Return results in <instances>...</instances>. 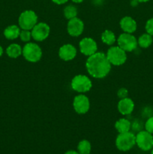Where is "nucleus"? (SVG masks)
I'll return each instance as SVG.
<instances>
[{"label": "nucleus", "instance_id": "dca6fc26", "mask_svg": "<svg viewBox=\"0 0 153 154\" xmlns=\"http://www.w3.org/2000/svg\"><path fill=\"white\" fill-rule=\"evenodd\" d=\"M20 29L16 25H10L6 27L4 30V35L8 40H14L20 36Z\"/></svg>", "mask_w": 153, "mask_h": 154}, {"label": "nucleus", "instance_id": "6e6552de", "mask_svg": "<svg viewBox=\"0 0 153 154\" xmlns=\"http://www.w3.org/2000/svg\"><path fill=\"white\" fill-rule=\"evenodd\" d=\"M136 144L143 151L151 150L153 147V135L146 130L140 131L136 135Z\"/></svg>", "mask_w": 153, "mask_h": 154}, {"label": "nucleus", "instance_id": "393cba45", "mask_svg": "<svg viewBox=\"0 0 153 154\" xmlns=\"http://www.w3.org/2000/svg\"><path fill=\"white\" fill-rule=\"evenodd\" d=\"M145 129L153 135V117H148L145 123Z\"/></svg>", "mask_w": 153, "mask_h": 154}, {"label": "nucleus", "instance_id": "2eb2a0df", "mask_svg": "<svg viewBox=\"0 0 153 154\" xmlns=\"http://www.w3.org/2000/svg\"><path fill=\"white\" fill-rule=\"evenodd\" d=\"M120 26L122 29L126 33H133L136 30V22L129 16L124 17L120 20Z\"/></svg>", "mask_w": 153, "mask_h": 154}, {"label": "nucleus", "instance_id": "20e7f679", "mask_svg": "<svg viewBox=\"0 0 153 154\" xmlns=\"http://www.w3.org/2000/svg\"><path fill=\"white\" fill-rule=\"evenodd\" d=\"M22 56L27 61L30 63H36L41 59V48L37 44L28 42L22 48Z\"/></svg>", "mask_w": 153, "mask_h": 154}, {"label": "nucleus", "instance_id": "412c9836", "mask_svg": "<svg viewBox=\"0 0 153 154\" xmlns=\"http://www.w3.org/2000/svg\"><path fill=\"white\" fill-rule=\"evenodd\" d=\"M92 146L87 140H82L77 145V152L80 154H90Z\"/></svg>", "mask_w": 153, "mask_h": 154}, {"label": "nucleus", "instance_id": "0eeeda50", "mask_svg": "<svg viewBox=\"0 0 153 154\" xmlns=\"http://www.w3.org/2000/svg\"><path fill=\"white\" fill-rule=\"evenodd\" d=\"M118 46L124 50L125 52H131L136 49L138 43L137 40L130 33H122L117 39Z\"/></svg>", "mask_w": 153, "mask_h": 154}, {"label": "nucleus", "instance_id": "423d86ee", "mask_svg": "<svg viewBox=\"0 0 153 154\" xmlns=\"http://www.w3.org/2000/svg\"><path fill=\"white\" fill-rule=\"evenodd\" d=\"M71 88L78 93H86L91 90L92 84L89 78L86 75H78L74 77L70 83Z\"/></svg>", "mask_w": 153, "mask_h": 154}, {"label": "nucleus", "instance_id": "4468645a", "mask_svg": "<svg viewBox=\"0 0 153 154\" xmlns=\"http://www.w3.org/2000/svg\"><path fill=\"white\" fill-rule=\"evenodd\" d=\"M134 109V103L129 98L120 99L118 103V110L122 115H129Z\"/></svg>", "mask_w": 153, "mask_h": 154}, {"label": "nucleus", "instance_id": "7c9ffc66", "mask_svg": "<svg viewBox=\"0 0 153 154\" xmlns=\"http://www.w3.org/2000/svg\"><path fill=\"white\" fill-rule=\"evenodd\" d=\"M71 1L74 3H81V2H82L84 0H71Z\"/></svg>", "mask_w": 153, "mask_h": 154}, {"label": "nucleus", "instance_id": "bb28decb", "mask_svg": "<svg viewBox=\"0 0 153 154\" xmlns=\"http://www.w3.org/2000/svg\"><path fill=\"white\" fill-rule=\"evenodd\" d=\"M52 2L56 3V4L57 5H62V4H64V3L67 2L68 0H52Z\"/></svg>", "mask_w": 153, "mask_h": 154}, {"label": "nucleus", "instance_id": "6ab92c4d", "mask_svg": "<svg viewBox=\"0 0 153 154\" xmlns=\"http://www.w3.org/2000/svg\"><path fill=\"white\" fill-rule=\"evenodd\" d=\"M153 42V38L148 33H143L139 37L137 40L138 45L142 48H148Z\"/></svg>", "mask_w": 153, "mask_h": 154}, {"label": "nucleus", "instance_id": "c756f323", "mask_svg": "<svg viewBox=\"0 0 153 154\" xmlns=\"http://www.w3.org/2000/svg\"><path fill=\"white\" fill-rule=\"evenodd\" d=\"M94 2V4L96 5H101L104 0H93Z\"/></svg>", "mask_w": 153, "mask_h": 154}, {"label": "nucleus", "instance_id": "2f4dec72", "mask_svg": "<svg viewBox=\"0 0 153 154\" xmlns=\"http://www.w3.org/2000/svg\"><path fill=\"white\" fill-rule=\"evenodd\" d=\"M3 52H4V51H3V48H2V47L1 45H0V57H1L2 56Z\"/></svg>", "mask_w": 153, "mask_h": 154}, {"label": "nucleus", "instance_id": "1a4fd4ad", "mask_svg": "<svg viewBox=\"0 0 153 154\" xmlns=\"http://www.w3.org/2000/svg\"><path fill=\"white\" fill-rule=\"evenodd\" d=\"M50 29L45 23H38L32 29V38L36 42H43L49 36Z\"/></svg>", "mask_w": 153, "mask_h": 154}, {"label": "nucleus", "instance_id": "f03ea898", "mask_svg": "<svg viewBox=\"0 0 153 154\" xmlns=\"http://www.w3.org/2000/svg\"><path fill=\"white\" fill-rule=\"evenodd\" d=\"M136 144V135L130 131L119 133L116 139V146L121 151H128Z\"/></svg>", "mask_w": 153, "mask_h": 154}, {"label": "nucleus", "instance_id": "f3484780", "mask_svg": "<svg viewBox=\"0 0 153 154\" xmlns=\"http://www.w3.org/2000/svg\"><path fill=\"white\" fill-rule=\"evenodd\" d=\"M115 128L118 133H124L130 131L131 123L127 119L121 118L115 123Z\"/></svg>", "mask_w": 153, "mask_h": 154}, {"label": "nucleus", "instance_id": "4be33fe9", "mask_svg": "<svg viewBox=\"0 0 153 154\" xmlns=\"http://www.w3.org/2000/svg\"><path fill=\"white\" fill-rule=\"evenodd\" d=\"M77 15V8L73 5H67L64 9V16L66 19L70 20L76 17Z\"/></svg>", "mask_w": 153, "mask_h": 154}, {"label": "nucleus", "instance_id": "f257e3e1", "mask_svg": "<svg viewBox=\"0 0 153 154\" xmlns=\"http://www.w3.org/2000/svg\"><path fill=\"white\" fill-rule=\"evenodd\" d=\"M88 73L94 78H103L109 74L111 64L106 58V54L102 52H96L88 57L86 63Z\"/></svg>", "mask_w": 153, "mask_h": 154}, {"label": "nucleus", "instance_id": "c85d7f7f", "mask_svg": "<svg viewBox=\"0 0 153 154\" xmlns=\"http://www.w3.org/2000/svg\"><path fill=\"white\" fill-rule=\"evenodd\" d=\"M64 154H80L78 152L75 151V150H68V151L66 152Z\"/></svg>", "mask_w": 153, "mask_h": 154}, {"label": "nucleus", "instance_id": "9b49d317", "mask_svg": "<svg viewBox=\"0 0 153 154\" xmlns=\"http://www.w3.org/2000/svg\"><path fill=\"white\" fill-rule=\"evenodd\" d=\"M80 50L86 56L93 55L98 51V45L95 41L91 38H84L80 42Z\"/></svg>", "mask_w": 153, "mask_h": 154}, {"label": "nucleus", "instance_id": "a878e982", "mask_svg": "<svg viewBox=\"0 0 153 154\" xmlns=\"http://www.w3.org/2000/svg\"><path fill=\"white\" fill-rule=\"evenodd\" d=\"M128 91L127 89L125 88H121L118 90L117 92V96L120 99H124V98L128 97Z\"/></svg>", "mask_w": 153, "mask_h": 154}, {"label": "nucleus", "instance_id": "b1692460", "mask_svg": "<svg viewBox=\"0 0 153 154\" xmlns=\"http://www.w3.org/2000/svg\"><path fill=\"white\" fill-rule=\"evenodd\" d=\"M145 29L147 33L153 36V17L150 18L147 20V22L146 23Z\"/></svg>", "mask_w": 153, "mask_h": 154}, {"label": "nucleus", "instance_id": "aec40b11", "mask_svg": "<svg viewBox=\"0 0 153 154\" xmlns=\"http://www.w3.org/2000/svg\"><path fill=\"white\" fill-rule=\"evenodd\" d=\"M101 40L107 45H112L116 42L115 34L110 30H105L101 35Z\"/></svg>", "mask_w": 153, "mask_h": 154}, {"label": "nucleus", "instance_id": "7ed1b4c3", "mask_svg": "<svg viewBox=\"0 0 153 154\" xmlns=\"http://www.w3.org/2000/svg\"><path fill=\"white\" fill-rule=\"evenodd\" d=\"M106 56L110 63L116 66H122L125 63L127 60L125 51L118 46L110 47L108 49Z\"/></svg>", "mask_w": 153, "mask_h": 154}, {"label": "nucleus", "instance_id": "9d476101", "mask_svg": "<svg viewBox=\"0 0 153 154\" xmlns=\"http://www.w3.org/2000/svg\"><path fill=\"white\" fill-rule=\"evenodd\" d=\"M74 109L77 114H84L88 112L90 108L89 99L85 95H78L75 96L73 102Z\"/></svg>", "mask_w": 153, "mask_h": 154}, {"label": "nucleus", "instance_id": "f8f14e48", "mask_svg": "<svg viewBox=\"0 0 153 154\" xmlns=\"http://www.w3.org/2000/svg\"><path fill=\"white\" fill-rule=\"evenodd\" d=\"M68 32L70 36L78 37L82 33L84 29V23L80 18L74 17L69 20L67 26Z\"/></svg>", "mask_w": 153, "mask_h": 154}, {"label": "nucleus", "instance_id": "cd10ccee", "mask_svg": "<svg viewBox=\"0 0 153 154\" xmlns=\"http://www.w3.org/2000/svg\"><path fill=\"white\" fill-rule=\"evenodd\" d=\"M138 2L136 1V0H131V2H130V5H131L132 6H134V7H135V6H136L138 5Z\"/></svg>", "mask_w": 153, "mask_h": 154}, {"label": "nucleus", "instance_id": "5701e85b", "mask_svg": "<svg viewBox=\"0 0 153 154\" xmlns=\"http://www.w3.org/2000/svg\"><path fill=\"white\" fill-rule=\"evenodd\" d=\"M19 37L20 38V39L22 42H29L30 39H31V38H32V33H31V32H30V30L22 29V31H20Z\"/></svg>", "mask_w": 153, "mask_h": 154}, {"label": "nucleus", "instance_id": "473e14b6", "mask_svg": "<svg viewBox=\"0 0 153 154\" xmlns=\"http://www.w3.org/2000/svg\"><path fill=\"white\" fill-rule=\"evenodd\" d=\"M136 1H137L139 3H141V2H148L149 0H136Z\"/></svg>", "mask_w": 153, "mask_h": 154}, {"label": "nucleus", "instance_id": "a211bd4d", "mask_svg": "<svg viewBox=\"0 0 153 154\" xmlns=\"http://www.w3.org/2000/svg\"><path fill=\"white\" fill-rule=\"evenodd\" d=\"M22 49L18 44H11L6 49V54L10 58L16 59L22 54Z\"/></svg>", "mask_w": 153, "mask_h": 154}, {"label": "nucleus", "instance_id": "ddd939ff", "mask_svg": "<svg viewBox=\"0 0 153 154\" xmlns=\"http://www.w3.org/2000/svg\"><path fill=\"white\" fill-rule=\"evenodd\" d=\"M58 56L60 59L64 61H69L75 58L76 56V49L74 46L70 44L64 45L59 48Z\"/></svg>", "mask_w": 153, "mask_h": 154}, {"label": "nucleus", "instance_id": "39448f33", "mask_svg": "<svg viewBox=\"0 0 153 154\" xmlns=\"http://www.w3.org/2000/svg\"><path fill=\"white\" fill-rule=\"evenodd\" d=\"M18 23L22 29L32 30L38 23V16L33 11L26 10L20 14Z\"/></svg>", "mask_w": 153, "mask_h": 154}, {"label": "nucleus", "instance_id": "72a5a7b5", "mask_svg": "<svg viewBox=\"0 0 153 154\" xmlns=\"http://www.w3.org/2000/svg\"><path fill=\"white\" fill-rule=\"evenodd\" d=\"M152 151H151V154H153V147H152Z\"/></svg>", "mask_w": 153, "mask_h": 154}]
</instances>
